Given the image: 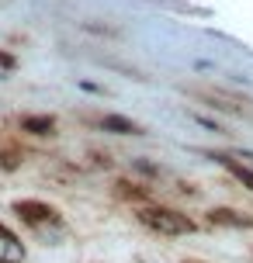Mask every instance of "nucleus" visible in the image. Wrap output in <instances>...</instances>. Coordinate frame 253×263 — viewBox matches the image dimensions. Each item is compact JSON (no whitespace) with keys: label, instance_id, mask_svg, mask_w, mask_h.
Returning <instances> with one entry per match:
<instances>
[{"label":"nucleus","instance_id":"nucleus-1","mask_svg":"<svg viewBox=\"0 0 253 263\" xmlns=\"http://www.w3.org/2000/svg\"><path fill=\"white\" fill-rule=\"evenodd\" d=\"M14 215H17L45 246H56L59 236H66L63 215H59L52 204H45V201H17V204H14Z\"/></svg>","mask_w":253,"mask_h":263},{"label":"nucleus","instance_id":"nucleus-2","mask_svg":"<svg viewBox=\"0 0 253 263\" xmlns=\"http://www.w3.org/2000/svg\"><path fill=\"white\" fill-rule=\"evenodd\" d=\"M139 222L146 225V229H153V232H160V236H191V232H198L194 218H187L184 211L156 208V204L139 208Z\"/></svg>","mask_w":253,"mask_h":263},{"label":"nucleus","instance_id":"nucleus-3","mask_svg":"<svg viewBox=\"0 0 253 263\" xmlns=\"http://www.w3.org/2000/svg\"><path fill=\"white\" fill-rule=\"evenodd\" d=\"M94 128H104V132H118V135H142V128L135 121L121 118V115H87Z\"/></svg>","mask_w":253,"mask_h":263},{"label":"nucleus","instance_id":"nucleus-4","mask_svg":"<svg viewBox=\"0 0 253 263\" xmlns=\"http://www.w3.org/2000/svg\"><path fill=\"white\" fill-rule=\"evenodd\" d=\"M0 263H25V242L0 222Z\"/></svg>","mask_w":253,"mask_h":263},{"label":"nucleus","instance_id":"nucleus-5","mask_svg":"<svg viewBox=\"0 0 253 263\" xmlns=\"http://www.w3.org/2000/svg\"><path fill=\"white\" fill-rule=\"evenodd\" d=\"M208 222H212V225H232V229H253V218H250V215L232 211V208H215L212 215H208Z\"/></svg>","mask_w":253,"mask_h":263},{"label":"nucleus","instance_id":"nucleus-6","mask_svg":"<svg viewBox=\"0 0 253 263\" xmlns=\"http://www.w3.org/2000/svg\"><path fill=\"white\" fill-rule=\"evenodd\" d=\"M21 128L35 132V135H52L56 132V118H49V115H25V118H21Z\"/></svg>","mask_w":253,"mask_h":263},{"label":"nucleus","instance_id":"nucleus-7","mask_svg":"<svg viewBox=\"0 0 253 263\" xmlns=\"http://www.w3.org/2000/svg\"><path fill=\"white\" fill-rule=\"evenodd\" d=\"M21 166V149L7 139H0V170H17Z\"/></svg>","mask_w":253,"mask_h":263},{"label":"nucleus","instance_id":"nucleus-8","mask_svg":"<svg viewBox=\"0 0 253 263\" xmlns=\"http://www.w3.org/2000/svg\"><path fill=\"white\" fill-rule=\"evenodd\" d=\"M215 159H219V163H222V166H226V170L232 173L236 180H243V184L253 191V170H246V166H243V163H236L232 156H215Z\"/></svg>","mask_w":253,"mask_h":263},{"label":"nucleus","instance_id":"nucleus-9","mask_svg":"<svg viewBox=\"0 0 253 263\" xmlns=\"http://www.w3.org/2000/svg\"><path fill=\"white\" fill-rule=\"evenodd\" d=\"M184 263H198V260H184Z\"/></svg>","mask_w":253,"mask_h":263},{"label":"nucleus","instance_id":"nucleus-10","mask_svg":"<svg viewBox=\"0 0 253 263\" xmlns=\"http://www.w3.org/2000/svg\"><path fill=\"white\" fill-rule=\"evenodd\" d=\"M0 4H7V0H0Z\"/></svg>","mask_w":253,"mask_h":263}]
</instances>
